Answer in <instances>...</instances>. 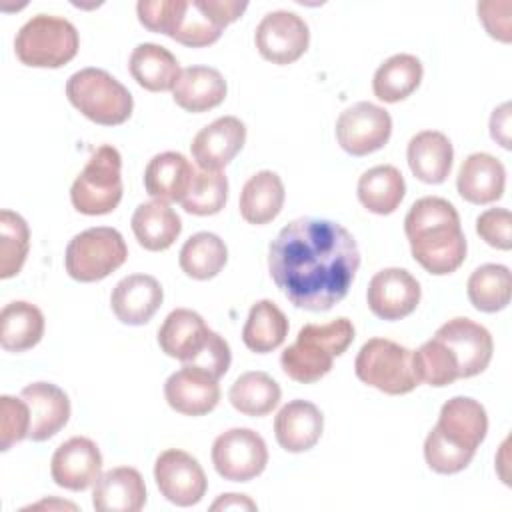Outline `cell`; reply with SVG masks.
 I'll return each instance as SVG.
<instances>
[{
    "instance_id": "cell-1",
    "label": "cell",
    "mask_w": 512,
    "mask_h": 512,
    "mask_svg": "<svg viewBox=\"0 0 512 512\" xmlns=\"http://www.w3.org/2000/svg\"><path fill=\"white\" fill-rule=\"evenodd\" d=\"M360 266L354 236L326 218H296L268 248V270L278 290L296 306L324 312L350 290Z\"/></svg>"
},
{
    "instance_id": "cell-2",
    "label": "cell",
    "mask_w": 512,
    "mask_h": 512,
    "mask_svg": "<svg viewBox=\"0 0 512 512\" xmlns=\"http://www.w3.org/2000/svg\"><path fill=\"white\" fill-rule=\"evenodd\" d=\"M404 232L414 260L434 276L456 272L466 258V236L456 208L440 196L416 200L406 218Z\"/></svg>"
},
{
    "instance_id": "cell-3",
    "label": "cell",
    "mask_w": 512,
    "mask_h": 512,
    "mask_svg": "<svg viewBox=\"0 0 512 512\" xmlns=\"http://www.w3.org/2000/svg\"><path fill=\"white\" fill-rule=\"evenodd\" d=\"M354 340V324L336 318L326 324H306L280 356L282 370L300 384H312L332 370L334 358L344 354Z\"/></svg>"
},
{
    "instance_id": "cell-4",
    "label": "cell",
    "mask_w": 512,
    "mask_h": 512,
    "mask_svg": "<svg viewBox=\"0 0 512 512\" xmlns=\"http://www.w3.org/2000/svg\"><path fill=\"white\" fill-rule=\"evenodd\" d=\"M70 104L100 126H118L132 116L130 90L102 68H82L66 82Z\"/></svg>"
},
{
    "instance_id": "cell-5",
    "label": "cell",
    "mask_w": 512,
    "mask_h": 512,
    "mask_svg": "<svg viewBox=\"0 0 512 512\" xmlns=\"http://www.w3.org/2000/svg\"><path fill=\"white\" fill-rule=\"evenodd\" d=\"M78 46L76 26L50 14L32 16L14 38L18 60L32 68H60L76 56Z\"/></svg>"
},
{
    "instance_id": "cell-6",
    "label": "cell",
    "mask_w": 512,
    "mask_h": 512,
    "mask_svg": "<svg viewBox=\"0 0 512 512\" xmlns=\"http://www.w3.org/2000/svg\"><path fill=\"white\" fill-rule=\"evenodd\" d=\"M72 206L86 216L116 210L122 200V156L110 146H98L70 188Z\"/></svg>"
},
{
    "instance_id": "cell-7",
    "label": "cell",
    "mask_w": 512,
    "mask_h": 512,
    "mask_svg": "<svg viewBox=\"0 0 512 512\" xmlns=\"http://www.w3.org/2000/svg\"><path fill=\"white\" fill-rule=\"evenodd\" d=\"M354 372L358 380L390 396L408 394L420 384L412 366V350L388 338L364 342L354 360Z\"/></svg>"
},
{
    "instance_id": "cell-8",
    "label": "cell",
    "mask_w": 512,
    "mask_h": 512,
    "mask_svg": "<svg viewBox=\"0 0 512 512\" xmlns=\"http://www.w3.org/2000/svg\"><path fill=\"white\" fill-rule=\"evenodd\" d=\"M128 258L122 234L110 226H96L76 234L64 256L70 278L78 282H98L118 270Z\"/></svg>"
},
{
    "instance_id": "cell-9",
    "label": "cell",
    "mask_w": 512,
    "mask_h": 512,
    "mask_svg": "<svg viewBox=\"0 0 512 512\" xmlns=\"http://www.w3.org/2000/svg\"><path fill=\"white\" fill-rule=\"evenodd\" d=\"M246 8L248 2L238 0H184L170 38L190 48L210 46Z\"/></svg>"
},
{
    "instance_id": "cell-10",
    "label": "cell",
    "mask_w": 512,
    "mask_h": 512,
    "mask_svg": "<svg viewBox=\"0 0 512 512\" xmlns=\"http://www.w3.org/2000/svg\"><path fill=\"white\" fill-rule=\"evenodd\" d=\"M214 470L230 482H248L260 476L268 464L264 438L250 428H230L212 444Z\"/></svg>"
},
{
    "instance_id": "cell-11",
    "label": "cell",
    "mask_w": 512,
    "mask_h": 512,
    "mask_svg": "<svg viewBox=\"0 0 512 512\" xmlns=\"http://www.w3.org/2000/svg\"><path fill=\"white\" fill-rule=\"evenodd\" d=\"M392 134L390 114L372 102H356L340 112L336 140L350 156H366L388 144Z\"/></svg>"
},
{
    "instance_id": "cell-12",
    "label": "cell",
    "mask_w": 512,
    "mask_h": 512,
    "mask_svg": "<svg viewBox=\"0 0 512 512\" xmlns=\"http://www.w3.org/2000/svg\"><path fill=\"white\" fill-rule=\"evenodd\" d=\"M254 44L264 60L278 66L292 64L308 50V24L290 10L268 12L256 26Z\"/></svg>"
},
{
    "instance_id": "cell-13",
    "label": "cell",
    "mask_w": 512,
    "mask_h": 512,
    "mask_svg": "<svg viewBox=\"0 0 512 512\" xmlns=\"http://www.w3.org/2000/svg\"><path fill=\"white\" fill-rule=\"evenodd\" d=\"M154 480L160 494L182 508L198 504L208 488L200 462L178 448H168L156 458Z\"/></svg>"
},
{
    "instance_id": "cell-14",
    "label": "cell",
    "mask_w": 512,
    "mask_h": 512,
    "mask_svg": "<svg viewBox=\"0 0 512 512\" xmlns=\"http://www.w3.org/2000/svg\"><path fill=\"white\" fill-rule=\"evenodd\" d=\"M420 284L404 268H384L368 282V308L382 320H402L420 304Z\"/></svg>"
},
{
    "instance_id": "cell-15",
    "label": "cell",
    "mask_w": 512,
    "mask_h": 512,
    "mask_svg": "<svg viewBox=\"0 0 512 512\" xmlns=\"http://www.w3.org/2000/svg\"><path fill=\"white\" fill-rule=\"evenodd\" d=\"M434 336L454 352L460 378H472L488 368L494 352V342L490 332L482 324L458 316L442 324Z\"/></svg>"
},
{
    "instance_id": "cell-16",
    "label": "cell",
    "mask_w": 512,
    "mask_h": 512,
    "mask_svg": "<svg viewBox=\"0 0 512 512\" xmlns=\"http://www.w3.org/2000/svg\"><path fill=\"white\" fill-rule=\"evenodd\" d=\"M52 480L66 490L82 492L90 488L102 474V454L86 436H74L62 442L52 454Z\"/></svg>"
},
{
    "instance_id": "cell-17",
    "label": "cell",
    "mask_w": 512,
    "mask_h": 512,
    "mask_svg": "<svg viewBox=\"0 0 512 512\" xmlns=\"http://www.w3.org/2000/svg\"><path fill=\"white\" fill-rule=\"evenodd\" d=\"M164 396L172 410L184 416H202L220 402L218 378L198 366H184L168 376Z\"/></svg>"
},
{
    "instance_id": "cell-18",
    "label": "cell",
    "mask_w": 512,
    "mask_h": 512,
    "mask_svg": "<svg viewBox=\"0 0 512 512\" xmlns=\"http://www.w3.org/2000/svg\"><path fill=\"white\" fill-rule=\"evenodd\" d=\"M246 142V126L236 116H220L192 140L190 152L200 170H222Z\"/></svg>"
},
{
    "instance_id": "cell-19",
    "label": "cell",
    "mask_w": 512,
    "mask_h": 512,
    "mask_svg": "<svg viewBox=\"0 0 512 512\" xmlns=\"http://www.w3.org/2000/svg\"><path fill=\"white\" fill-rule=\"evenodd\" d=\"M212 336L214 330L206 326L198 312L176 308L158 328V346L166 356L176 358L182 364H192L210 344Z\"/></svg>"
},
{
    "instance_id": "cell-20",
    "label": "cell",
    "mask_w": 512,
    "mask_h": 512,
    "mask_svg": "<svg viewBox=\"0 0 512 512\" xmlns=\"http://www.w3.org/2000/svg\"><path fill=\"white\" fill-rule=\"evenodd\" d=\"M162 300L164 290L150 274H130L122 278L110 294L114 316L128 326H142L150 322L162 306Z\"/></svg>"
},
{
    "instance_id": "cell-21",
    "label": "cell",
    "mask_w": 512,
    "mask_h": 512,
    "mask_svg": "<svg viewBox=\"0 0 512 512\" xmlns=\"http://www.w3.org/2000/svg\"><path fill=\"white\" fill-rule=\"evenodd\" d=\"M20 398L30 408V432L32 442H44L58 434L70 420L68 394L52 382H32L22 388Z\"/></svg>"
},
{
    "instance_id": "cell-22",
    "label": "cell",
    "mask_w": 512,
    "mask_h": 512,
    "mask_svg": "<svg viewBox=\"0 0 512 512\" xmlns=\"http://www.w3.org/2000/svg\"><path fill=\"white\" fill-rule=\"evenodd\" d=\"M434 428L454 446L476 452L488 432V414L478 400L454 396L442 404Z\"/></svg>"
},
{
    "instance_id": "cell-23",
    "label": "cell",
    "mask_w": 512,
    "mask_h": 512,
    "mask_svg": "<svg viewBox=\"0 0 512 512\" xmlns=\"http://www.w3.org/2000/svg\"><path fill=\"white\" fill-rule=\"evenodd\" d=\"M324 430V416L320 408L308 400H290L274 418L276 442L292 454L306 452L316 446Z\"/></svg>"
},
{
    "instance_id": "cell-24",
    "label": "cell",
    "mask_w": 512,
    "mask_h": 512,
    "mask_svg": "<svg viewBox=\"0 0 512 512\" xmlns=\"http://www.w3.org/2000/svg\"><path fill=\"white\" fill-rule=\"evenodd\" d=\"M506 186L504 164L486 152L464 158L456 176L458 194L470 204H490L502 198Z\"/></svg>"
},
{
    "instance_id": "cell-25",
    "label": "cell",
    "mask_w": 512,
    "mask_h": 512,
    "mask_svg": "<svg viewBox=\"0 0 512 512\" xmlns=\"http://www.w3.org/2000/svg\"><path fill=\"white\" fill-rule=\"evenodd\" d=\"M144 504L146 484L136 468L118 466L94 482L92 506L98 512H138Z\"/></svg>"
},
{
    "instance_id": "cell-26",
    "label": "cell",
    "mask_w": 512,
    "mask_h": 512,
    "mask_svg": "<svg viewBox=\"0 0 512 512\" xmlns=\"http://www.w3.org/2000/svg\"><path fill=\"white\" fill-rule=\"evenodd\" d=\"M410 172L426 184H442L452 168L454 148L446 134L438 130H422L414 134L406 148Z\"/></svg>"
},
{
    "instance_id": "cell-27",
    "label": "cell",
    "mask_w": 512,
    "mask_h": 512,
    "mask_svg": "<svg viewBox=\"0 0 512 512\" xmlns=\"http://www.w3.org/2000/svg\"><path fill=\"white\" fill-rule=\"evenodd\" d=\"M196 170L180 152L156 154L144 170V188L154 200L182 202L194 182Z\"/></svg>"
},
{
    "instance_id": "cell-28",
    "label": "cell",
    "mask_w": 512,
    "mask_h": 512,
    "mask_svg": "<svg viewBox=\"0 0 512 512\" xmlns=\"http://www.w3.org/2000/svg\"><path fill=\"white\" fill-rule=\"evenodd\" d=\"M228 86L224 76L210 66L184 68L172 88L174 102L192 114H200L220 106L226 98Z\"/></svg>"
},
{
    "instance_id": "cell-29",
    "label": "cell",
    "mask_w": 512,
    "mask_h": 512,
    "mask_svg": "<svg viewBox=\"0 0 512 512\" xmlns=\"http://www.w3.org/2000/svg\"><path fill=\"white\" fill-rule=\"evenodd\" d=\"M130 224L138 244L150 252L168 250L182 232L180 216L162 200L142 202L134 210Z\"/></svg>"
},
{
    "instance_id": "cell-30",
    "label": "cell",
    "mask_w": 512,
    "mask_h": 512,
    "mask_svg": "<svg viewBox=\"0 0 512 512\" xmlns=\"http://www.w3.org/2000/svg\"><path fill=\"white\" fill-rule=\"evenodd\" d=\"M128 70L138 86L150 92L172 90L182 72L176 56L168 48L152 42L138 44L132 50Z\"/></svg>"
},
{
    "instance_id": "cell-31",
    "label": "cell",
    "mask_w": 512,
    "mask_h": 512,
    "mask_svg": "<svg viewBox=\"0 0 512 512\" xmlns=\"http://www.w3.org/2000/svg\"><path fill=\"white\" fill-rule=\"evenodd\" d=\"M284 184L272 170H260L246 180L240 192V216L248 224L272 222L284 206Z\"/></svg>"
},
{
    "instance_id": "cell-32",
    "label": "cell",
    "mask_w": 512,
    "mask_h": 512,
    "mask_svg": "<svg viewBox=\"0 0 512 512\" xmlns=\"http://www.w3.org/2000/svg\"><path fill=\"white\" fill-rule=\"evenodd\" d=\"M358 200L372 214H392L406 194V182L402 172L392 164H380L368 168L358 178Z\"/></svg>"
},
{
    "instance_id": "cell-33",
    "label": "cell",
    "mask_w": 512,
    "mask_h": 512,
    "mask_svg": "<svg viewBox=\"0 0 512 512\" xmlns=\"http://www.w3.org/2000/svg\"><path fill=\"white\" fill-rule=\"evenodd\" d=\"M44 334V314L26 300H14L0 312V346L8 352L34 348Z\"/></svg>"
},
{
    "instance_id": "cell-34",
    "label": "cell",
    "mask_w": 512,
    "mask_h": 512,
    "mask_svg": "<svg viewBox=\"0 0 512 512\" xmlns=\"http://www.w3.org/2000/svg\"><path fill=\"white\" fill-rule=\"evenodd\" d=\"M422 62L412 54H394L374 72L372 90L382 102L394 104L408 98L422 82Z\"/></svg>"
},
{
    "instance_id": "cell-35",
    "label": "cell",
    "mask_w": 512,
    "mask_h": 512,
    "mask_svg": "<svg viewBox=\"0 0 512 512\" xmlns=\"http://www.w3.org/2000/svg\"><path fill=\"white\" fill-rule=\"evenodd\" d=\"M288 336V318L272 300L252 304L242 328V342L256 354H268L282 346Z\"/></svg>"
},
{
    "instance_id": "cell-36",
    "label": "cell",
    "mask_w": 512,
    "mask_h": 512,
    "mask_svg": "<svg viewBox=\"0 0 512 512\" xmlns=\"http://www.w3.org/2000/svg\"><path fill=\"white\" fill-rule=\"evenodd\" d=\"M282 390L278 382L260 370L244 372L228 390L230 404L244 416H266L280 402Z\"/></svg>"
},
{
    "instance_id": "cell-37",
    "label": "cell",
    "mask_w": 512,
    "mask_h": 512,
    "mask_svg": "<svg viewBox=\"0 0 512 512\" xmlns=\"http://www.w3.org/2000/svg\"><path fill=\"white\" fill-rule=\"evenodd\" d=\"M180 268L194 280L214 278L228 262V248L214 232H196L190 236L178 254Z\"/></svg>"
},
{
    "instance_id": "cell-38",
    "label": "cell",
    "mask_w": 512,
    "mask_h": 512,
    "mask_svg": "<svg viewBox=\"0 0 512 512\" xmlns=\"http://www.w3.org/2000/svg\"><path fill=\"white\" fill-rule=\"evenodd\" d=\"M468 298L480 312L494 314L510 304L512 276L504 264H482L468 278Z\"/></svg>"
},
{
    "instance_id": "cell-39",
    "label": "cell",
    "mask_w": 512,
    "mask_h": 512,
    "mask_svg": "<svg viewBox=\"0 0 512 512\" xmlns=\"http://www.w3.org/2000/svg\"><path fill=\"white\" fill-rule=\"evenodd\" d=\"M412 366L418 382L434 388H444L460 378L454 352L436 336L426 340L416 352H412Z\"/></svg>"
},
{
    "instance_id": "cell-40",
    "label": "cell",
    "mask_w": 512,
    "mask_h": 512,
    "mask_svg": "<svg viewBox=\"0 0 512 512\" xmlns=\"http://www.w3.org/2000/svg\"><path fill=\"white\" fill-rule=\"evenodd\" d=\"M30 250V230L26 220L12 212H0V278L16 276L28 256Z\"/></svg>"
},
{
    "instance_id": "cell-41",
    "label": "cell",
    "mask_w": 512,
    "mask_h": 512,
    "mask_svg": "<svg viewBox=\"0 0 512 512\" xmlns=\"http://www.w3.org/2000/svg\"><path fill=\"white\" fill-rule=\"evenodd\" d=\"M228 198V180L222 170H198L194 182L180 202L188 214L212 216L218 214Z\"/></svg>"
},
{
    "instance_id": "cell-42",
    "label": "cell",
    "mask_w": 512,
    "mask_h": 512,
    "mask_svg": "<svg viewBox=\"0 0 512 512\" xmlns=\"http://www.w3.org/2000/svg\"><path fill=\"white\" fill-rule=\"evenodd\" d=\"M476 452L464 450L448 442L436 428H432L424 440V460L430 470L438 474H456L464 470Z\"/></svg>"
},
{
    "instance_id": "cell-43",
    "label": "cell",
    "mask_w": 512,
    "mask_h": 512,
    "mask_svg": "<svg viewBox=\"0 0 512 512\" xmlns=\"http://www.w3.org/2000/svg\"><path fill=\"white\" fill-rule=\"evenodd\" d=\"M30 408L24 398H0V450H10L16 442L28 438Z\"/></svg>"
},
{
    "instance_id": "cell-44",
    "label": "cell",
    "mask_w": 512,
    "mask_h": 512,
    "mask_svg": "<svg viewBox=\"0 0 512 512\" xmlns=\"http://www.w3.org/2000/svg\"><path fill=\"white\" fill-rule=\"evenodd\" d=\"M184 0H140L136 4L138 20L150 32L172 36Z\"/></svg>"
},
{
    "instance_id": "cell-45",
    "label": "cell",
    "mask_w": 512,
    "mask_h": 512,
    "mask_svg": "<svg viewBox=\"0 0 512 512\" xmlns=\"http://www.w3.org/2000/svg\"><path fill=\"white\" fill-rule=\"evenodd\" d=\"M476 234L492 248H512V216L506 208H488L476 218Z\"/></svg>"
},
{
    "instance_id": "cell-46",
    "label": "cell",
    "mask_w": 512,
    "mask_h": 512,
    "mask_svg": "<svg viewBox=\"0 0 512 512\" xmlns=\"http://www.w3.org/2000/svg\"><path fill=\"white\" fill-rule=\"evenodd\" d=\"M510 2H480L478 4V18L484 24L486 32L500 40V42H510Z\"/></svg>"
},
{
    "instance_id": "cell-47",
    "label": "cell",
    "mask_w": 512,
    "mask_h": 512,
    "mask_svg": "<svg viewBox=\"0 0 512 512\" xmlns=\"http://www.w3.org/2000/svg\"><path fill=\"white\" fill-rule=\"evenodd\" d=\"M490 136L500 146L510 148V104L508 102L494 108L490 116Z\"/></svg>"
},
{
    "instance_id": "cell-48",
    "label": "cell",
    "mask_w": 512,
    "mask_h": 512,
    "mask_svg": "<svg viewBox=\"0 0 512 512\" xmlns=\"http://www.w3.org/2000/svg\"><path fill=\"white\" fill-rule=\"evenodd\" d=\"M210 510H256V502L246 494H220L218 500L212 502Z\"/></svg>"
},
{
    "instance_id": "cell-49",
    "label": "cell",
    "mask_w": 512,
    "mask_h": 512,
    "mask_svg": "<svg viewBox=\"0 0 512 512\" xmlns=\"http://www.w3.org/2000/svg\"><path fill=\"white\" fill-rule=\"evenodd\" d=\"M42 506H48V508H52V506H60V508H70V510H76V506L74 504H70V502H38V504H34V506H30V508H42Z\"/></svg>"
}]
</instances>
